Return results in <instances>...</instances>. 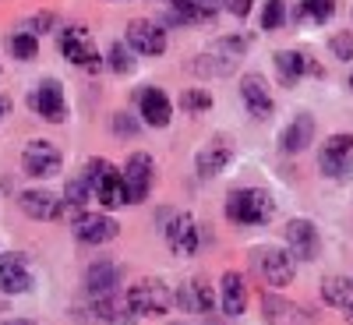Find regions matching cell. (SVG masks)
Here are the masks:
<instances>
[{
  "instance_id": "obj_15",
  "label": "cell",
  "mask_w": 353,
  "mask_h": 325,
  "mask_svg": "<svg viewBox=\"0 0 353 325\" xmlns=\"http://www.w3.org/2000/svg\"><path fill=\"white\" fill-rule=\"evenodd\" d=\"M138 103H141V117L152 128H166L170 124L173 110H170V99L159 92V88H145V92H138Z\"/></svg>"
},
{
  "instance_id": "obj_27",
  "label": "cell",
  "mask_w": 353,
  "mask_h": 325,
  "mask_svg": "<svg viewBox=\"0 0 353 325\" xmlns=\"http://www.w3.org/2000/svg\"><path fill=\"white\" fill-rule=\"evenodd\" d=\"M332 11V0H301V21H329Z\"/></svg>"
},
{
  "instance_id": "obj_28",
  "label": "cell",
  "mask_w": 353,
  "mask_h": 325,
  "mask_svg": "<svg viewBox=\"0 0 353 325\" xmlns=\"http://www.w3.org/2000/svg\"><path fill=\"white\" fill-rule=\"evenodd\" d=\"M11 53L18 57V61H32V57L39 53L36 36H32V32H18V36H11Z\"/></svg>"
},
{
  "instance_id": "obj_7",
  "label": "cell",
  "mask_w": 353,
  "mask_h": 325,
  "mask_svg": "<svg viewBox=\"0 0 353 325\" xmlns=\"http://www.w3.org/2000/svg\"><path fill=\"white\" fill-rule=\"evenodd\" d=\"M21 166L32 177H50V173L61 170V152H57V145H50V141H32V145H25V152H21Z\"/></svg>"
},
{
  "instance_id": "obj_18",
  "label": "cell",
  "mask_w": 353,
  "mask_h": 325,
  "mask_svg": "<svg viewBox=\"0 0 353 325\" xmlns=\"http://www.w3.org/2000/svg\"><path fill=\"white\" fill-rule=\"evenodd\" d=\"M78 237L85 244H106L117 237V223L106 216H81L78 219Z\"/></svg>"
},
{
  "instance_id": "obj_21",
  "label": "cell",
  "mask_w": 353,
  "mask_h": 325,
  "mask_svg": "<svg viewBox=\"0 0 353 325\" xmlns=\"http://www.w3.org/2000/svg\"><path fill=\"white\" fill-rule=\"evenodd\" d=\"M311 135H314V121L311 117H297V121L283 131V149L286 152H304L311 145Z\"/></svg>"
},
{
  "instance_id": "obj_33",
  "label": "cell",
  "mask_w": 353,
  "mask_h": 325,
  "mask_svg": "<svg viewBox=\"0 0 353 325\" xmlns=\"http://www.w3.org/2000/svg\"><path fill=\"white\" fill-rule=\"evenodd\" d=\"M223 8H226L230 14H237V18H248L251 8H254V0H223Z\"/></svg>"
},
{
  "instance_id": "obj_2",
  "label": "cell",
  "mask_w": 353,
  "mask_h": 325,
  "mask_svg": "<svg viewBox=\"0 0 353 325\" xmlns=\"http://www.w3.org/2000/svg\"><path fill=\"white\" fill-rule=\"evenodd\" d=\"M85 177L92 181V191L99 195V201L106 209H121L128 205V188H124V170H113L110 163L103 159H92L85 170Z\"/></svg>"
},
{
  "instance_id": "obj_38",
  "label": "cell",
  "mask_w": 353,
  "mask_h": 325,
  "mask_svg": "<svg viewBox=\"0 0 353 325\" xmlns=\"http://www.w3.org/2000/svg\"><path fill=\"white\" fill-rule=\"evenodd\" d=\"M173 325H181V322H173Z\"/></svg>"
},
{
  "instance_id": "obj_13",
  "label": "cell",
  "mask_w": 353,
  "mask_h": 325,
  "mask_svg": "<svg viewBox=\"0 0 353 325\" xmlns=\"http://www.w3.org/2000/svg\"><path fill=\"white\" fill-rule=\"evenodd\" d=\"M286 244L293 248V258H314L318 255V230L307 219L286 223Z\"/></svg>"
},
{
  "instance_id": "obj_31",
  "label": "cell",
  "mask_w": 353,
  "mask_h": 325,
  "mask_svg": "<svg viewBox=\"0 0 353 325\" xmlns=\"http://www.w3.org/2000/svg\"><path fill=\"white\" fill-rule=\"evenodd\" d=\"M332 53L339 57V61H353V36L350 32H339V36H332Z\"/></svg>"
},
{
  "instance_id": "obj_6",
  "label": "cell",
  "mask_w": 353,
  "mask_h": 325,
  "mask_svg": "<svg viewBox=\"0 0 353 325\" xmlns=\"http://www.w3.org/2000/svg\"><path fill=\"white\" fill-rule=\"evenodd\" d=\"M128 43H131V50H138L145 57H156L166 50V32L149 18H134L128 25Z\"/></svg>"
},
{
  "instance_id": "obj_10",
  "label": "cell",
  "mask_w": 353,
  "mask_h": 325,
  "mask_svg": "<svg viewBox=\"0 0 353 325\" xmlns=\"http://www.w3.org/2000/svg\"><path fill=\"white\" fill-rule=\"evenodd\" d=\"M28 106H32L39 117H46V121H53V124H61L64 117H68V106H64V92H61V85H53V81H46V85H39L32 96H28Z\"/></svg>"
},
{
  "instance_id": "obj_14",
  "label": "cell",
  "mask_w": 353,
  "mask_h": 325,
  "mask_svg": "<svg viewBox=\"0 0 353 325\" xmlns=\"http://www.w3.org/2000/svg\"><path fill=\"white\" fill-rule=\"evenodd\" d=\"M85 283H88V293H92L96 301H103V297H113L117 283H121V269H117L113 262H96L92 269H88Z\"/></svg>"
},
{
  "instance_id": "obj_25",
  "label": "cell",
  "mask_w": 353,
  "mask_h": 325,
  "mask_svg": "<svg viewBox=\"0 0 353 325\" xmlns=\"http://www.w3.org/2000/svg\"><path fill=\"white\" fill-rule=\"evenodd\" d=\"M181 304H184L188 311H198V315L212 311V290L205 286V283H188V286L181 290Z\"/></svg>"
},
{
  "instance_id": "obj_9",
  "label": "cell",
  "mask_w": 353,
  "mask_h": 325,
  "mask_svg": "<svg viewBox=\"0 0 353 325\" xmlns=\"http://www.w3.org/2000/svg\"><path fill=\"white\" fill-rule=\"evenodd\" d=\"M124 188H128V201H141L145 195H149V188H152V159L145 152L128 159V166H124Z\"/></svg>"
},
{
  "instance_id": "obj_29",
  "label": "cell",
  "mask_w": 353,
  "mask_h": 325,
  "mask_svg": "<svg viewBox=\"0 0 353 325\" xmlns=\"http://www.w3.org/2000/svg\"><path fill=\"white\" fill-rule=\"evenodd\" d=\"M106 64H110L117 75H128V71L134 68V64H131V53H128L121 43H113V46H110V53H106Z\"/></svg>"
},
{
  "instance_id": "obj_19",
  "label": "cell",
  "mask_w": 353,
  "mask_h": 325,
  "mask_svg": "<svg viewBox=\"0 0 353 325\" xmlns=\"http://www.w3.org/2000/svg\"><path fill=\"white\" fill-rule=\"evenodd\" d=\"M321 301L332 304V308H350L353 304V279L325 276V279H321Z\"/></svg>"
},
{
  "instance_id": "obj_16",
  "label": "cell",
  "mask_w": 353,
  "mask_h": 325,
  "mask_svg": "<svg viewBox=\"0 0 353 325\" xmlns=\"http://www.w3.org/2000/svg\"><path fill=\"white\" fill-rule=\"evenodd\" d=\"M261 273H265V279H269L272 286H290L297 265H293V255H286V251H265Z\"/></svg>"
},
{
  "instance_id": "obj_20",
  "label": "cell",
  "mask_w": 353,
  "mask_h": 325,
  "mask_svg": "<svg viewBox=\"0 0 353 325\" xmlns=\"http://www.w3.org/2000/svg\"><path fill=\"white\" fill-rule=\"evenodd\" d=\"M219 290H223V311L226 315H241L248 308V290H244V279L237 273H226Z\"/></svg>"
},
{
  "instance_id": "obj_4",
  "label": "cell",
  "mask_w": 353,
  "mask_h": 325,
  "mask_svg": "<svg viewBox=\"0 0 353 325\" xmlns=\"http://www.w3.org/2000/svg\"><path fill=\"white\" fill-rule=\"evenodd\" d=\"M61 50H64V57H68L71 64H78L85 71H99L103 68L92 39H88V32H81V28H68V32L61 36Z\"/></svg>"
},
{
  "instance_id": "obj_24",
  "label": "cell",
  "mask_w": 353,
  "mask_h": 325,
  "mask_svg": "<svg viewBox=\"0 0 353 325\" xmlns=\"http://www.w3.org/2000/svg\"><path fill=\"white\" fill-rule=\"evenodd\" d=\"M226 159H230V149L216 141V145H209V149H201V152H198L194 166H198V173H201V177H216V173L226 166Z\"/></svg>"
},
{
  "instance_id": "obj_35",
  "label": "cell",
  "mask_w": 353,
  "mask_h": 325,
  "mask_svg": "<svg viewBox=\"0 0 353 325\" xmlns=\"http://www.w3.org/2000/svg\"><path fill=\"white\" fill-rule=\"evenodd\" d=\"M8 113H11V99H8V96H0V124L8 121Z\"/></svg>"
},
{
  "instance_id": "obj_5",
  "label": "cell",
  "mask_w": 353,
  "mask_h": 325,
  "mask_svg": "<svg viewBox=\"0 0 353 325\" xmlns=\"http://www.w3.org/2000/svg\"><path fill=\"white\" fill-rule=\"evenodd\" d=\"M350 152H353V138H350V135H332L325 145H321V152H318L321 173L346 177V170H350Z\"/></svg>"
},
{
  "instance_id": "obj_22",
  "label": "cell",
  "mask_w": 353,
  "mask_h": 325,
  "mask_svg": "<svg viewBox=\"0 0 353 325\" xmlns=\"http://www.w3.org/2000/svg\"><path fill=\"white\" fill-rule=\"evenodd\" d=\"M276 71H279L283 85H297V78L304 71H311V61L301 57V53H293V50H286V53H276Z\"/></svg>"
},
{
  "instance_id": "obj_36",
  "label": "cell",
  "mask_w": 353,
  "mask_h": 325,
  "mask_svg": "<svg viewBox=\"0 0 353 325\" xmlns=\"http://www.w3.org/2000/svg\"><path fill=\"white\" fill-rule=\"evenodd\" d=\"M8 325H32V322H8Z\"/></svg>"
},
{
  "instance_id": "obj_30",
  "label": "cell",
  "mask_w": 353,
  "mask_h": 325,
  "mask_svg": "<svg viewBox=\"0 0 353 325\" xmlns=\"http://www.w3.org/2000/svg\"><path fill=\"white\" fill-rule=\"evenodd\" d=\"M283 18H286L283 0H269V4H265V11H261V28H279Z\"/></svg>"
},
{
  "instance_id": "obj_12",
  "label": "cell",
  "mask_w": 353,
  "mask_h": 325,
  "mask_svg": "<svg viewBox=\"0 0 353 325\" xmlns=\"http://www.w3.org/2000/svg\"><path fill=\"white\" fill-rule=\"evenodd\" d=\"M32 286V276H28V265L21 255H0V290L4 293H25Z\"/></svg>"
},
{
  "instance_id": "obj_39",
  "label": "cell",
  "mask_w": 353,
  "mask_h": 325,
  "mask_svg": "<svg viewBox=\"0 0 353 325\" xmlns=\"http://www.w3.org/2000/svg\"><path fill=\"white\" fill-rule=\"evenodd\" d=\"M350 85H353V78H350Z\"/></svg>"
},
{
  "instance_id": "obj_37",
  "label": "cell",
  "mask_w": 353,
  "mask_h": 325,
  "mask_svg": "<svg viewBox=\"0 0 353 325\" xmlns=\"http://www.w3.org/2000/svg\"><path fill=\"white\" fill-rule=\"evenodd\" d=\"M350 322H353V304H350Z\"/></svg>"
},
{
  "instance_id": "obj_26",
  "label": "cell",
  "mask_w": 353,
  "mask_h": 325,
  "mask_svg": "<svg viewBox=\"0 0 353 325\" xmlns=\"http://www.w3.org/2000/svg\"><path fill=\"white\" fill-rule=\"evenodd\" d=\"M173 8H181L191 21H198V18H212L216 11H219V0H170Z\"/></svg>"
},
{
  "instance_id": "obj_34",
  "label": "cell",
  "mask_w": 353,
  "mask_h": 325,
  "mask_svg": "<svg viewBox=\"0 0 353 325\" xmlns=\"http://www.w3.org/2000/svg\"><path fill=\"white\" fill-rule=\"evenodd\" d=\"M50 25H53V18H50V14H39V18H32V21H25L21 32H32V36H36V32H43V28H50Z\"/></svg>"
},
{
  "instance_id": "obj_3",
  "label": "cell",
  "mask_w": 353,
  "mask_h": 325,
  "mask_svg": "<svg viewBox=\"0 0 353 325\" xmlns=\"http://www.w3.org/2000/svg\"><path fill=\"white\" fill-rule=\"evenodd\" d=\"M170 286L166 283H159V279H141V283H134L131 290H128V311L131 315H149V318H156V315H166L170 311Z\"/></svg>"
},
{
  "instance_id": "obj_17",
  "label": "cell",
  "mask_w": 353,
  "mask_h": 325,
  "mask_svg": "<svg viewBox=\"0 0 353 325\" xmlns=\"http://www.w3.org/2000/svg\"><path fill=\"white\" fill-rule=\"evenodd\" d=\"M61 205L64 201H57L50 191H25L21 195V213L32 219H57L61 216Z\"/></svg>"
},
{
  "instance_id": "obj_32",
  "label": "cell",
  "mask_w": 353,
  "mask_h": 325,
  "mask_svg": "<svg viewBox=\"0 0 353 325\" xmlns=\"http://www.w3.org/2000/svg\"><path fill=\"white\" fill-rule=\"evenodd\" d=\"M212 106V96L209 92H201V88H191V92H184V110H209Z\"/></svg>"
},
{
  "instance_id": "obj_11",
  "label": "cell",
  "mask_w": 353,
  "mask_h": 325,
  "mask_svg": "<svg viewBox=\"0 0 353 325\" xmlns=\"http://www.w3.org/2000/svg\"><path fill=\"white\" fill-rule=\"evenodd\" d=\"M241 96H244V106L265 121V117H272V96H269V85H265L261 75H244L241 78Z\"/></svg>"
},
{
  "instance_id": "obj_8",
  "label": "cell",
  "mask_w": 353,
  "mask_h": 325,
  "mask_svg": "<svg viewBox=\"0 0 353 325\" xmlns=\"http://www.w3.org/2000/svg\"><path fill=\"white\" fill-rule=\"evenodd\" d=\"M166 244H170L173 255H181V258H188V255L198 251V226H194V219H191L188 213H181V216L170 219V226H166Z\"/></svg>"
},
{
  "instance_id": "obj_1",
  "label": "cell",
  "mask_w": 353,
  "mask_h": 325,
  "mask_svg": "<svg viewBox=\"0 0 353 325\" xmlns=\"http://www.w3.org/2000/svg\"><path fill=\"white\" fill-rule=\"evenodd\" d=\"M276 213V201L269 191L261 188H244V191H233L226 198V216L233 223H244V226H254V223H269Z\"/></svg>"
},
{
  "instance_id": "obj_23",
  "label": "cell",
  "mask_w": 353,
  "mask_h": 325,
  "mask_svg": "<svg viewBox=\"0 0 353 325\" xmlns=\"http://www.w3.org/2000/svg\"><path fill=\"white\" fill-rule=\"evenodd\" d=\"M88 195H92V181L81 173V177H71L68 181V191H64V205H68V213L81 219V209H85V201Z\"/></svg>"
}]
</instances>
